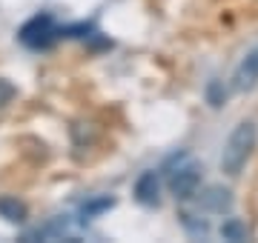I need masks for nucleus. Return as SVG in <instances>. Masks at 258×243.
Masks as SVG:
<instances>
[{
  "label": "nucleus",
  "mask_w": 258,
  "mask_h": 243,
  "mask_svg": "<svg viewBox=\"0 0 258 243\" xmlns=\"http://www.w3.org/2000/svg\"><path fill=\"white\" fill-rule=\"evenodd\" d=\"M63 38H92V23H75V26H60Z\"/></svg>",
  "instance_id": "9b49d317"
},
{
  "label": "nucleus",
  "mask_w": 258,
  "mask_h": 243,
  "mask_svg": "<svg viewBox=\"0 0 258 243\" xmlns=\"http://www.w3.org/2000/svg\"><path fill=\"white\" fill-rule=\"evenodd\" d=\"M0 217H6L9 223H23L26 220V206L18 197H0Z\"/></svg>",
  "instance_id": "0eeeda50"
},
{
  "label": "nucleus",
  "mask_w": 258,
  "mask_h": 243,
  "mask_svg": "<svg viewBox=\"0 0 258 243\" xmlns=\"http://www.w3.org/2000/svg\"><path fill=\"white\" fill-rule=\"evenodd\" d=\"M135 200L144 206H158V200H161V175L158 172H144L135 180Z\"/></svg>",
  "instance_id": "39448f33"
},
{
  "label": "nucleus",
  "mask_w": 258,
  "mask_h": 243,
  "mask_svg": "<svg viewBox=\"0 0 258 243\" xmlns=\"http://www.w3.org/2000/svg\"><path fill=\"white\" fill-rule=\"evenodd\" d=\"M258 86V49L247 52L241 57V63L235 66V75H232V89L235 92H252Z\"/></svg>",
  "instance_id": "20e7f679"
},
{
  "label": "nucleus",
  "mask_w": 258,
  "mask_h": 243,
  "mask_svg": "<svg viewBox=\"0 0 258 243\" xmlns=\"http://www.w3.org/2000/svg\"><path fill=\"white\" fill-rule=\"evenodd\" d=\"M198 206L207 209V212H218V215H224V212H230L232 195L227 192V189H221V186H210L204 195H198Z\"/></svg>",
  "instance_id": "423d86ee"
},
{
  "label": "nucleus",
  "mask_w": 258,
  "mask_h": 243,
  "mask_svg": "<svg viewBox=\"0 0 258 243\" xmlns=\"http://www.w3.org/2000/svg\"><path fill=\"white\" fill-rule=\"evenodd\" d=\"M164 178L178 200H189L198 195V186H201V163L189 152H175L164 163Z\"/></svg>",
  "instance_id": "f257e3e1"
},
{
  "label": "nucleus",
  "mask_w": 258,
  "mask_h": 243,
  "mask_svg": "<svg viewBox=\"0 0 258 243\" xmlns=\"http://www.w3.org/2000/svg\"><path fill=\"white\" fill-rule=\"evenodd\" d=\"M112 206H115V197L103 195V197H92V200H86L81 206V220H92V217L103 215V212H109Z\"/></svg>",
  "instance_id": "6e6552de"
},
{
  "label": "nucleus",
  "mask_w": 258,
  "mask_h": 243,
  "mask_svg": "<svg viewBox=\"0 0 258 243\" xmlns=\"http://www.w3.org/2000/svg\"><path fill=\"white\" fill-rule=\"evenodd\" d=\"M255 143H258V126L252 120L238 123V126L230 132V138H227L224 152H221V172L224 175H232V178H235L241 169H244L247 158L252 155Z\"/></svg>",
  "instance_id": "f03ea898"
},
{
  "label": "nucleus",
  "mask_w": 258,
  "mask_h": 243,
  "mask_svg": "<svg viewBox=\"0 0 258 243\" xmlns=\"http://www.w3.org/2000/svg\"><path fill=\"white\" fill-rule=\"evenodd\" d=\"M207 100H210L212 109L224 106V100H227V92L221 89V83H218V80H210V83H207Z\"/></svg>",
  "instance_id": "9d476101"
},
{
  "label": "nucleus",
  "mask_w": 258,
  "mask_h": 243,
  "mask_svg": "<svg viewBox=\"0 0 258 243\" xmlns=\"http://www.w3.org/2000/svg\"><path fill=\"white\" fill-rule=\"evenodd\" d=\"M15 94H18V89L6 80V77H0V109L6 106V103H12L15 100Z\"/></svg>",
  "instance_id": "f8f14e48"
},
{
  "label": "nucleus",
  "mask_w": 258,
  "mask_h": 243,
  "mask_svg": "<svg viewBox=\"0 0 258 243\" xmlns=\"http://www.w3.org/2000/svg\"><path fill=\"white\" fill-rule=\"evenodd\" d=\"M20 43L26 49H35V52H40V49H49L55 46V40L60 38V26L55 23V18L52 15H35L32 20H26L23 26H20L18 32Z\"/></svg>",
  "instance_id": "7ed1b4c3"
},
{
  "label": "nucleus",
  "mask_w": 258,
  "mask_h": 243,
  "mask_svg": "<svg viewBox=\"0 0 258 243\" xmlns=\"http://www.w3.org/2000/svg\"><path fill=\"white\" fill-rule=\"evenodd\" d=\"M221 234H224V240H247V226L241 223L238 217H230V220H224L221 226Z\"/></svg>",
  "instance_id": "1a4fd4ad"
}]
</instances>
